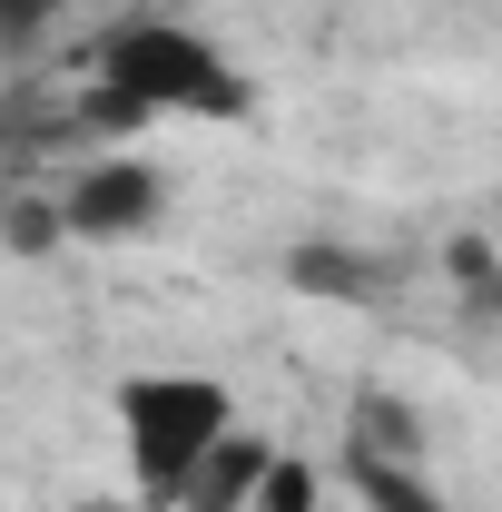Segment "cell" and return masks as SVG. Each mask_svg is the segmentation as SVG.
Segmentation results:
<instances>
[{
	"label": "cell",
	"instance_id": "cell-6",
	"mask_svg": "<svg viewBox=\"0 0 502 512\" xmlns=\"http://www.w3.org/2000/svg\"><path fill=\"white\" fill-rule=\"evenodd\" d=\"M315 503H325V473H315L306 453H276V473H266L256 512H315Z\"/></svg>",
	"mask_w": 502,
	"mask_h": 512
},
{
	"label": "cell",
	"instance_id": "cell-3",
	"mask_svg": "<svg viewBox=\"0 0 502 512\" xmlns=\"http://www.w3.org/2000/svg\"><path fill=\"white\" fill-rule=\"evenodd\" d=\"M168 217V178L148 158H79L60 178V227L79 247H128V237H158Z\"/></svg>",
	"mask_w": 502,
	"mask_h": 512
},
{
	"label": "cell",
	"instance_id": "cell-2",
	"mask_svg": "<svg viewBox=\"0 0 502 512\" xmlns=\"http://www.w3.org/2000/svg\"><path fill=\"white\" fill-rule=\"evenodd\" d=\"M89 79L119 119H247V99H256L247 69L197 20H119L89 50Z\"/></svg>",
	"mask_w": 502,
	"mask_h": 512
},
{
	"label": "cell",
	"instance_id": "cell-8",
	"mask_svg": "<svg viewBox=\"0 0 502 512\" xmlns=\"http://www.w3.org/2000/svg\"><path fill=\"white\" fill-rule=\"evenodd\" d=\"M79 512H168V503H148V493H99V503H79Z\"/></svg>",
	"mask_w": 502,
	"mask_h": 512
},
{
	"label": "cell",
	"instance_id": "cell-1",
	"mask_svg": "<svg viewBox=\"0 0 502 512\" xmlns=\"http://www.w3.org/2000/svg\"><path fill=\"white\" fill-rule=\"evenodd\" d=\"M109 424H119L128 493L188 512L197 473L237 434V394H227V375H197V365H138V375H119V394H109Z\"/></svg>",
	"mask_w": 502,
	"mask_h": 512
},
{
	"label": "cell",
	"instance_id": "cell-5",
	"mask_svg": "<svg viewBox=\"0 0 502 512\" xmlns=\"http://www.w3.org/2000/svg\"><path fill=\"white\" fill-rule=\"evenodd\" d=\"M345 483H355V503H365V512H453L434 483H424V463H414V453L355 444V453H345Z\"/></svg>",
	"mask_w": 502,
	"mask_h": 512
},
{
	"label": "cell",
	"instance_id": "cell-4",
	"mask_svg": "<svg viewBox=\"0 0 502 512\" xmlns=\"http://www.w3.org/2000/svg\"><path fill=\"white\" fill-rule=\"evenodd\" d=\"M276 453H286V444H266L256 424H237V434L217 444V463L197 473L188 512H256V493H266V473H276Z\"/></svg>",
	"mask_w": 502,
	"mask_h": 512
},
{
	"label": "cell",
	"instance_id": "cell-7",
	"mask_svg": "<svg viewBox=\"0 0 502 512\" xmlns=\"http://www.w3.org/2000/svg\"><path fill=\"white\" fill-rule=\"evenodd\" d=\"M60 10H89V0H0L10 30H40V20H60Z\"/></svg>",
	"mask_w": 502,
	"mask_h": 512
}]
</instances>
